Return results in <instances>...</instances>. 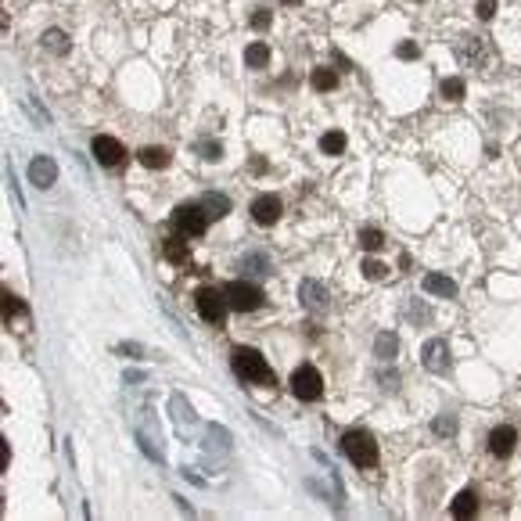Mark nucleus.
Returning a JSON list of instances; mask_svg holds the SVG:
<instances>
[{
  "mask_svg": "<svg viewBox=\"0 0 521 521\" xmlns=\"http://www.w3.org/2000/svg\"><path fill=\"white\" fill-rule=\"evenodd\" d=\"M230 367H234V374L248 385H273V371L270 363L256 353V349H234V356H230Z\"/></svg>",
  "mask_w": 521,
  "mask_h": 521,
  "instance_id": "obj_1",
  "label": "nucleus"
},
{
  "mask_svg": "<svg viewBox=\"0 0 521 521\" xmlns=\"http://www.w3.org/2000/svg\"><path fill=\"white\" fill-rule=\"evenodd\" d=\"M341 449H345V456H349L356 468H371L374 460H378V439H374L371 432H363V428L345 432V439H341Z\"/></svg>",
  "mask_w": 521,
  "mask_h": 521,
  "instance_id": "obj_2",
  "label": "nucleus"
},
{
  "mask_svg": "<svg viewBox=\"0 0 521 521\" xmlns=\"http://www.w3.org/2000/svg\"><path fill=\"white\" fill-rule=\"evenodd\" d=\"M223 292H226L230 309H238V313H256L263 306V292H259L252 280H230Z\"/></svg>",
  "mask_w": 521,
  "mask_h": 521,
  "instance_id": "obj_3",
  "label": "nucleus"
},
{
  "mask_svg": "<svg viewBox=\"0 0 521 521\" xmlns=\"http://www.w3.org/2000/svg\"><path fill=\"white\" fill-rule=\"evenodd\" d=\"M209 226V216L202 212V205H180L172 209V230H177L180 238H202Z\"/></svg>",
  "mask_w": 521,
  "mask_h": 521,
  "instance_id": "obj_4",
  "label": "nucleus"
},
{
  "mask_svg": "<svg viewBox=\"0 0 521 521\" xmlns=\"http://www.w3.org/2000/svg\"><path fill=\"white\" fill-rule=\"evenodd\" d=\"M194 302H198L202 320H209V324H223V320H226L230 302H226V292H223V287H198Z\"/></svg>",
  "mask_w": 521,
  "mask_h": 521,
  "instance_id": "obj_5",
  "label": "nucleus"
},
{
  "mask_svg": "<svg viewBox=\"0 0 521 521\" xmlns=\"http://www.w3.org/2000/svg\"><path fill=\"white\" fill-rule=\"evenodd\" d=\"M292 392H295L302 402H313V399H320V395H324V374H320L313 363H302V367H295V374H292Z\"/></svg>",
  "mask_w": 521,
  "mask_h": 521,
  "instance_id": "obj_6",
  "label": "nucleus"
},
{
  "mask_svg": "<svg viewBox=\"0 0 521 521\" xmlns=\"http://www.w3.org/2000/svg\"><path fill=\"white\" fill-rule=\"evenodd\" d=\"M94 158L104 165V169H115V165H126V148L115 141V137H108V133H101V137H94Z\"/></svg>",
  "mask_w": 521,
  "mask_h": 521,
  "instance_id": "obj_7",
  "label": "nucleus"
},
{
  "mask_svg": "<svg viewBox=\"0 0 521 521\" xmlns=\"http://www.w3.org/2000/svg\"><path fill=\"white\" fill-rule=\"evenodd\" d=\"M421 360H424L428 371L446 374V371H449V345H446L442 338H428V341H424V349H421Z\"/></svg>",
  "mask_w": 521,
  "mask_h": 521,
  "instance_id": "obj_8",
  "label": "nucleus"
},
{
  "mask_svg": "<svg viewBox=\"0 0 521 521\" xmlns=\"http://www.w3.org/2000/svg\"><path fill=\"white\" fill-rule=\"evenodd\" d=\"M252 219L256 223H277L280 219V198L277 194H256L252 198Z\"/></svg>",
  "mask_w": 521,
  "mask_h": 521,
  "instance_id": "obj_9",
  "label": "nucleus"
},
{
  "mask_svg": "<svg viewBox=\"0 0 521 521\" xmlns=\"http://www.w3.org/2000/svg\"><path fill=\"white\" fill-rule=\"evenodd\" d=\"M29 180H33V187H50V184L57 180V165H54V158L36 155V158L29 162Z\"/></svg>",
  "mask_w": 521,
  "mask_h": 521,
  "instance_id": "obj_10",
  "label": "nucleus"
},
{
  "mask_svg": "<svg viewBox=\"0 0 521 521\" xmlns=\"http://www.w3.org/2000/svg\"><path fill=\"white\" fill-rule=\"evenodd\" d=\"M514 446H517V432H514L510 424H503V428H496V432L489 435V449H493L496 456H510Z\"/></svg>",
  "mask_w": 521,
  "mask_h": 521,
  "instance_id": "obj_11",
  "label": "nucleus"
},
{
  "mask_svg": "<svg viewBox=\"0 0 521 521\" xmlns=\"http://www.w3.org/2000/svg\"><path fill=\"white\" fill-rule=\"evenodd\" d=\"M299 295H302V306H306L309 313H324V309H327V292H324L317 280H306Z\"/></svg>",
  "mask_w": 521,
  "mask_h": 521,
  "instance_id": "obj_12",
  "label": "nucleus"
},
{
  "mask_svg": "<svg viewBox=\"0 0 521 521\" xmlns=\"http://www.w3.org/2000/svg\"><path fill=\"white\" fill-rule=\"evenodd\" d=\"M424 292L428 295H439V299H453L456 295V284L449 277H442V273H428L424 277Z\"/></svg>",
  "mask_w": 521,
  "mask_h": 521,
  "instance_id": "obj_13",
  "label": "nucleus"
},
{
  "mask_svg": "<svg viewBox=\"0 0 521 521\" xmlns=\"http://www.w3.org/2000/svg\"><path fill=\"white\" fill-rule=\"evenodd\" d=\"M449 510H453V517H471V514L478 510V496H475L471 489L456 493V496H453V503H449Z\"/></svg>",
  "mask_w": 521,
  "mask_h": 521,
  "instance_id": "obj_14",
  "label": "nucleus"
},
{
  "mask_svg": "<svg viewBox=\"0 0 521 521\" xmlns=\"http://www.w3.org/2000/svg\"><path fill=\"white\" fill-rule=\"evenodd\" d=\"M202 212L209 216V223H212V219H223V216L230 212V202H226L223 194H216V191H209V194L202 198Z\"/></svg>",
  "mask_w": 521,
  "mask_h": 521,
  "instance_id": "obj_15",
  "label": "nucleus"
},
{
  "mask_svg": "<svg viewBox=\"0 0 521 521\" xmlns=\"http://www.w3.org/2000/svg\"><path fill=\"white\" fill-rule=\"evenodd\" d=\"M162 252H165V259H169L172 266H187V263H191V252H187V245L180 241V234H177V238H169Z\"/></svg>",
  "mask_w": 521,
  "mask_h": 521,
  "instance_id": "obj_16",
  "label": "nucleus"
},
{
  "mask_svg": "<svg viewBox=\"0 0 521 521\" xmlns=\"http://www.w3.org/2000/svg\"><path fill=\"white\" fill-rule=\"evenodd\" d=\"M245 65L248 69H266L270 65V47L266 43H248L245 47Z\"/></svg>",
  "mask_w": 521,
  "mask_h": 521,
  "instance_id": "obj_17",
  "label": "nucleus"
},
{
  "mask_svg": "<svg viewBox=\"0 0 521 521\" xmlns=\"http://www.w3.org/2000/svg\"><path fill=\"white\" fill-rule=\"evenodd\" d=\"M374 353H378L381 360H392V356L399 353V338H395L392 331H385V334H378V338H374Z\"/></svg>",
  "mask_w": 521,
  "mask_h": 521,
  "instance_id": "obj_18",
  "label": "nucleus"
},
{
  "mask_svg": "<svg viewBox=\"0 0 521 521\" xmlns=\"http://www.w3.org/2000/svg\"><path fill=\"white\" fill-rule=\"evenodd\" d=\"M309 83H313L320 94H327V90H334V87H338V72H334V69H313Z\"/></svg>",
  "mask_w": 521,
  "mask_h": 521,
  "instance_id": "obj_19",
  "label": "nucleus"
},
{
  "mask_svg": "<svg viewBox=\"0 0 521 521\" xmlns=\"http://www.w3.org/2000/svg\"><path fill=\"white\" fill-rule=\"evenodd\" d=\"M320 151H324V155H341V151H345V133H341V130H327V133L320 137Z\"/></svg>",
  "mask_w": 521,
  "mask_h": 521,
  "instance_id": "obj_20",
  "label": "nucleus"
},
{
  "mask_svg": "<svg viewBox=\"0 0 521 521\" xmlns=\"http://www.w3.org/2000/svg\"><path fill=\"white\" fill-rule=\"evenodd\" d=\"M141 162H144L148 169H165V165H169V151H165V148H144V151H141Z\"/></svg>",
  "mask_w": 521,
  "mask_h": 521,
  "instance_id": "obj_21",
  "label": "nucleus"
},
{
  "mask_svg": "<svg viewBox=\"0 0 521 521\" xmlns=\"http://www.w3.org/2000/svg\"><path fill=\"white\" fill-rule=\"evenodd\" d=\"M22 317H26V306L11 292H4V324H18Z\"/></svg>",
  "mask_w": 521,
  "mask_h": 521,
  "instance_id": "obj_22",
  "label": "nucleus"
},
{
  "mask_svg": "<svg viewBox=\"0 0 521 521\" xmlns=\"http://www.w3.org/2000/svg\"><path fill=\"white\" fill-rule=\"evenodd\" d=\"M360 245H363L367 252H378V248L385 245V234H381L378 226H363V230H360Z\"/></svg>",
  "mask_w": 521,
  "mask_h": 521,
  "instance_id": "obj_23",
  "label": "nucleus"
},
{
  "mask_svg": "<svg viewBox=\"0 0 521 521\" xmlns=\"http://www.w3.org/2000/svg\"><path fill=\"white\" fill-rule=\"evenodd\" d=\"M43 47H50V50H57V54H65V50H69V36H62L57 29H50V33L43 36Z\"/></svg>",
  "mask_w": 521,
  "mask_h": 521,
  "instance_id": "obj_24",
  "label": "nucleus"
},
{
  "mask_svg": "<svg viewBox=\"0 0 521 521\" xmlns=\"http://www.w3.org/2000/svg\"><path fill=\"white\" fill-rule=\"evenodd\" d=\"M442 97H446V101H460V97H464V83H460L456 76H449V79L442 83Z\"/></svg>",
  "mask_w": 521,
  "mask_h": 521,
  "instance_id": "obj_25",
  "label": "nucleus"
},
{
  "mask_svg": "<svg viewBox=\"0 0 521 521\" xmlns=\"http://www.w3.org/2000/svg\"><path fill=\"white\" fill-rule=\"evenodd\" d=\"M388 273V266L385 263H378V259H363V277H371V280H381Z\"/></svg>",
  "mask_w": 521,
  "mask_h": 521,
  "instance_id": "obj_26",
  "label": "nucleus"
},
{
  "mask_svg": "<svg viewBox=\"0 0 521 521\" xmlns=\"http://www.w3.org/2000/svg\"><path fill=\"white\" fill-rule=\"evenodd\" d=\"M432 428H435V435H442V439H449V435L456 432V421H453V417L446 414V417H435V424H432Z\"/></svg>",
  "mask_w": 521,
  "mask_h": 521,
  "instance_id": "obj_27",
  "label": "nucleus"
},
{
  "mask_svg": "<svg viewBox=\"0 0 521 521\" xmlns=\"http://www.w3.org/2000/svg\"><path fill=\"white\" fill-rule=\"evenodd\" d=\"M198 155H202V158H209V162H216V158L223 155V148H219L216 141H202V144H198Z\"/></svg>",
  "mask_w": 521,
  "mask_h": 521,
  "instance_id": "obj_28",
  "label": "nucleus"
},
{
  "mask_svg": "<svg viewBox=\"0 0 521 521\" xmlns=\"http://www.w3.org/2000/svg\"><path fill=\"white\" fill-rule=\"evenodd\" d=\"M245 270H248V273L266 277V273H270V263H263V256H248V259H245Z\"/></svg>",
  "mask_w": 521,
  "mask_h": 521,
  "instance_id": "obj_29",
  "label": "nucleus"
},
{
  "mask_svg": "<svg viewBox=\"0 0 521 521\" xmlns=\"http://www.w3.org/2000/svg\"><path fill=\"white\" fill-rule=\"evenodd\" d=\"M395 54L402 57V62H414V57L421 54V47H417V43H410V40H402V43L395 47Z\"/></svg>",
  "mask_w": 521,
  "mask_h": 521,
  "instance_id": "obj_30",
  "label": "nucleus"
},
{
  "mask_svg": "<svg viewBox=\"0 0 521 521\" xmlns=\"http://www.w3.org/2000/svg\"><path fill=\"white\" fill-rule=\"evenodd\" d=\"M475 11H478L482 22H489V18L496 15V0H478V8H475Z\"/></svg>",
  "mask_w": 521,
  "mask_h": 521,
  "instance_id": "obj_31",
  "label": "nucleus"
},
{
  "mask_svg": "<svg viewBox=\"0 0 521 521\" xmlns=\"http://www.w3.org/2000/svg\"><path fill=\"white\" fill-rule=\"evenodd\" d=\"M270 26V11L266 8H256L252 11V29H266Z\"/></svg>",
  "mask_w": 521,
  "mask_h": 521,
  "instance_id": "obj_32",
  "label": "nucleus"
},
{
  "mask_svg": "<svg viewBox=\"0 0 521 521\" xmlns=\"http://www.w3.org/2000/svg\"><path fill=\"white\" fill-rule=\"evenodd\" d=\"M119 353H126V356H141V349H137V345H133V341H126V345H119Z\"/></svg>",
  "mask_w": 521,
  "mask_h": 521,
  "instance_id": "obj_33",
  "label": "nucleus"
},
{
  "mask_svg": "<svg viewBox=\"0 0 521 521\" xmlns=\"http://www.w3.org/2000/svg\"><path fill=\"white\" fill-rule=\"evenodd\" d=\"M385 385H388V388H395V385H399V378H395V371H385Z\"/></svg>",
  "mask_w": 521,
  "mask_h": 521,
  "instance_id": "obj_34",
  "label": "nucleus"
},
{
  "mask_svg": "<svg viewBox=\"0 0 521 521\" xmlns=\"http://www.w3.org/2000/svg\"><path fill=\"white\" fill-rule=\"evenodd\" d=\"M280 4H299V0H280Z\"/></svg>",
  "mask_w": 521,
  "mask_h": 521,
  "instance_id": "obj_35",
  "label": "nucleus"
}]
</instances>
